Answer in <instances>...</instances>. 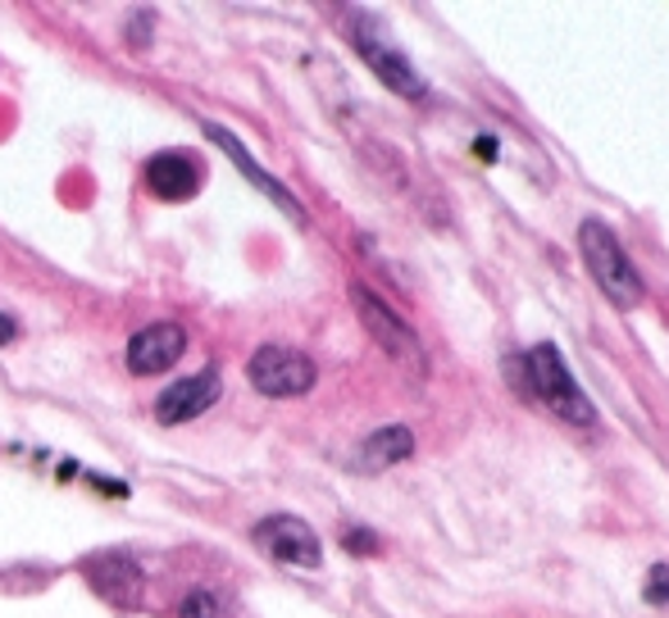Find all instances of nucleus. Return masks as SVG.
I'll return each instance as SVG.
<instances>
[{"instance_id": "1", "label": "nucleus", "mask_w": 669, "mask_h": 618, "mask_svg": "<svg viewBox=\"0 0 669 618\" xmlns=\"http://www.w3.org/2000/svg\"><path fill=\"white\" fill-rule=\"evenodd\" d=\"M578 251H583L587 274L597 278V287H602L619 309L643 305V278H638V268H634V259L624 255L619 237H615V232H610L602 219H583V223H578Z\"/></svg>"}, {"instance_id": "3", "label": "nucleus", "mask_w": 669, "mask_h": 618, "mask_svg": "<svg viewBox=\"0 0 669 618\" xmlns=\"http://www.w3.org/2000/svg\"><path fill=\"white\" fill-rule=\"evenodd\" d=\"M524 364H529L533 396L542 405H551V414H561L565 423H583V428H587V423H597V409H592V401L583 396V386L574 382V373L565 369L561 351H555L551 341L533 345V351L524 355Z\"/></svg>"}, {"instance_id": "2", "label": "nucleus", "mask_w": 669, "mask_h": 618, "mask_svg": "<svg viewBox=\"0 0 669 618\" xmlns=\"http://www.w3.org/2000/svg\"><path fill=\"white\" fill-rule=\"evenodd\" d=\"M351 305H355V315H360V323H364V332L374 337L383 351L401 364V369H411L415 377H424L428 373V355H424V341L415 337V328L405 323L396 309L383 300V296H374L364 283H355L351 287Z\"/></svg>"}, {"instance_id": "13", "label": "nucleus", "mask_w": 669, "mask_h": 618, "mask_svg": "<svg viewBox=\"0 0 669 618\" xmlns=\"http://www.w3.org/2000/svg\"><path fill=\"white\" fill-rule=\"evenodd\" d=\"M178 618H219V600H214L210 592H197V596H188V600H182Z\"/></svg>"}, {"instance_id": "15", "label": "nucleus", "mask_w": 669, "mask_h": 618, "mask_svg": "<svg viewBox=\"0 0 669 618\" xmlns=\"http://www.w3.org/2000/svg\"><path fill=\"white\" fill-rule=\"evenodd\" d=\"M342 541H347V551H374V546H379V541L369 536L364 528H347V536H342Z\"/></svg>"}, {"instance_id": "11", "label": "nucleus", "mask_w": 669, "mask_h": 618, "mask_svg": "<svg viewBox=\"0 0 669 618\" xmlns=\"http://www.w3.org/2000/svg\"><path fill=\"white\" fill-rule=\"evenodd\" d=\"M205 137H210L214 146H223V150H229V154H233V164L242 169V178H246V182H255L259 191H265V196H269V201H274V205H278V210L287 214V219H296V223L306 219L301 201H296V196H291V191H287V187H283L278 178H269L265 169H259V164L251 160V150H246V146H242V141H237V137H233L229 128H223V124H205Z\"/></svg>"}, {"instance_id": "16", "label": "nucleus", "mask_w": 669, "mask_h": 618, "mask_svg": "<svg viewBox=\"0 0 669 618\" xmlns=\"http://www.w3.org/2000/svg\"><path fill=\"white\" fill-rule=\"evenodd\" d=\"M146 32H151V14H137V19H132V28H128L132 51H141V46H146Z\"/></svg>"}, {"instance_id": "8", "label": "nucleus", "mask_w": 669, "mask_h": 618, "mask_svg": "<svg viewBox=\"0 0 669 618\" xmlns=\"http://www.w3.org/2000/svg\"><path fill=\"white\" fill-rule=\"evenodd\" d=\"M182 351H188V328L178 323H151L141 328L132 341H128V373L137 377H156L164 369H173L182 360Z\"/></svg>"}, {"instance_id": "18", "label": "nucleus", "mask_w": 669, "mask_h": 618, "mask_svg": "<svg viewBox=\"0 0 669 618\" xmlns=\"http://www.w3.org/2000/svg\"><path fill=\"white\" fill-rule=\"evenodd\" d=\"M478 154H482V160H492V154H497V141L482 137V141H478Z\"/></svg>"}, {"instance_id": "12", "label": "nucleus", "mask_w": 669, "mask_h": 618, "mask_svg": "<svg viewBox=\"0 0 669 618\" xmlns=\"http://www.w3.org/2000/svg\"><path fill=\"white\" fill-rule=\"evenodd\" d=\"M415 455V437H411V428H401V423H387V428H379V433H369L364 441H360V469L364 473H379V469H392V464H401V459H411Z\"/></svg>"}, {"instance_id": "17", "label": "nucleus", "mask_w": 669, "mask_h": 618, "mask_svg": "<svg viewBox=\"0 0 669 618\" xmlns=\"http://www.w3.org/2000/svg\"><path fill=\"white\" fill-rule=\"evenodd\" d=\"M14 332H19V328H14V319H10V315H0V345L14 341Z\"/></svg>"}, {"instance_id": "7", "label": "nucleus", "mask_w": 669, "mask_h": 618, "mask_svg": "<svg viewBox=\"0 0 669 618\" xmlns=\"http://www.w3.org/2000/svg\"><path fill=\"white\" fill-rule=\"evenodd\" d=\"M83 577L87 587L124 609H141L146 605V573L137 568V560H128L124 551H96L83 560Z\"/></svg>"}, {"instance_id": "9", "label": "nucleus", "mask_w": 669, "mask_h": 618, "mask_svg": "<svg viewBox=\"0 0 669 618\" xmlns=\"http://www.w3.org/2000/svg\"><path fill=\"white\" fill-rule=\"evenodd\" d=\"M219 396H223L219 373H214V369H201V373H192V377L164 386V392L156 396V418L169 423V428H173V423H192V418H201Z\"/></svg>"}, {"instance_id": "10", "label": "nucleus", "mask_w": 669, "mask_h": 618, "mask_svg": "<svg viewBox=\"0 0 669 618\" xmlns=\"http://www.w3.org/2000/svg\"><path fill=\"white\" fill-rule=\"evenodd\" d=\"M146 187L156 191L160 201H188L201 187V160L188 150H160L146 164Z\"/></svg>"}, {"instance_id": "4", "label": "nucleus", "mask_w": 669, "mask_h": 618, "mask_svg": "<svg viewBox=\"0 0 669 618\" xmlns=\"http://www.w3.org/2000/svg\"><path fill=\"white\" fill-rule=\"evenodd\" d=\"M315 377H319L315 360L291 351V345H259V351L246 360V382L259 396H274V401L306 396L315 386Z\"/></svg>"}, {"instance_id": "6", "label": "nucleus", "mask_w": 669, "mask_h": 618, "mask_svg": "<svg viewBox=\"0 0 669 618\" xmlns=\"http://www.w3.org/2000/svg\"><path fill=\"white\" fill-rule=\"evenodd\" d=\"M255 546L265 551L269 560L287 564V568L315 573V568L323 564L319 536L310 532L306 519H296V514H269V519H259V523H255Z\"/></svg>"}, {"instance_id": "5", "label": "nucleus", "mask_w": 669, "mask_h": 618, "mask_svg": "<svg viewBox=\"0 0 669 618\" xmlns=\"http://www.w3.org/2000/svg\"><path fill=\"white\" fill-rule=\"evenodd\" d=\"M351 42H355V51L369 60V68H374L396 96H405V100H424V96H428V87H424V77L415 73V64L387 42L383 28H379L374 19H355V23H351Z\"/></svg>"}, {"instance_id": "14", "label": "nucleus", "mask_w": 669, "mask_h": 618, "mask_svg": "<svg viewBox=\"0 0 669 618\" xmlns=\"http://www.w3.org/2000/svg\"><path fill=\"white\" fill-rule=\"evenodd\" d=\"M647 600H651V605H665V600H669V564H656V568H651Z\"/></svg>"}]
</instances>
